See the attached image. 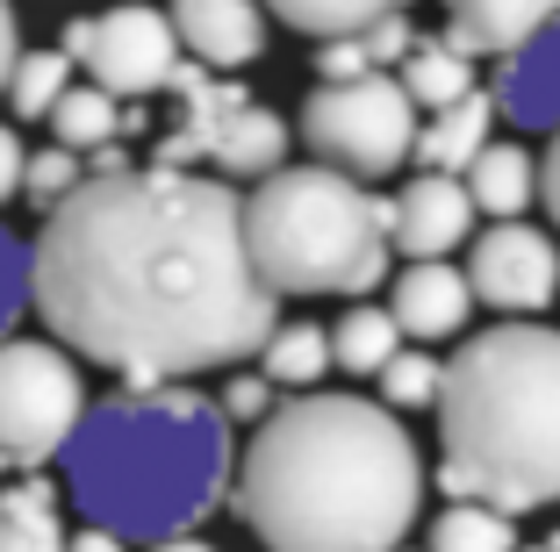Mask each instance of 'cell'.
Listing matches in <instances>:
<instances>
[{"label": "cell", "instance_id": "cell-1", "mask_svg": "<svg viewBox=\"0 0 560 552\" xmlns=\"http://www.w3.org/2000/svg\"><path fill=\"white\" fill-rule=\"evenodd\" d=\"M30 309L86 366L130 388L245 366L280 324L252 273L245 195L209 173H86L30 244Z\"/></svg>", "mask_w": 560, "mask_h": 552}, {"label": "cell", "instance_id": "cell-2", "mask_svg": "<svg viewBox=\"0 0 560 552\" xmlns=\"http://www.w3.org/2000/svg\"><path fill=\"white\" fill-rule=\"evenodd\" d=\"M231 503L266 552H396L424 509V453L396 409L310 388L259 416Z\"/></svg>", "mask_w": 560, "mask_h": 552}, {"label": "cell", "instance_id": "cell-3", "mask_svg": "<svg viewBox=\"0 0 560 552\" xmlns=\"http://www.w3.org/2000/svg\"><path fill=\"white\" fill-rule=\"evenodd\" d=\"M58 459H66V495L86 509V524L116 531L122 545L187 538L231 495L237 467L223 409L180 380L86 402Z\"/></svg>", "mask_w": 560, "mask_h": 552}, {"label": "cell", "instance_id": "cell-4", "mask_svg": "<svg viewBox=\"0 0 560 552\" xmlns=\"http://www.w3.org/2000/svg\"><path fill=\"white\" fill-rule=\"evenodd\" d=\"M439 488L503 517L560 503V330L489 324L439 366Z\"/></svg>", "mask_w": 560, "mask_h": 552}, {"label": "cell", "instance_id": "cell-5", "mask_svg": "<svg viewBox=\"0 0 560 552\" xmlns=\"http://www.w3.org/2000/svg\"><path fill=\"white\" fill-rule=\"evenodd\" d=\"M245 251L273 294H374L388 273V201L330 165H280L245 195Z\"/></svg>", "mask_w": 560, "mask_h": 552}, {"label": "cell", "instance_id": "cell-6", "mask_svg": "<svg viewBox=\"0 0 560 552\" xmlns=\"http://www.w3.org/2000/svg\"><path fill=\"white\" fill-rule=\"evenodd\" d=\"M173 94H180V122L159 137L151 165H165V173L215 165L223 179H266L288 165V122L259 108L237 80H209L201 66H180Z\"/></svg>", "mask_w": 560, "mask_h": 552}, {"label": "cell", "instance_id": "cell-7", "mask_svg": "<svg viewBox=\"0 0 560 552\" xmlns=\"http://www.w3.org/2000/svg\"><path fill=\"white\" fill-rule=\"evenodd\" d=\"M86 416L80 359L50 338H0V473H36Z\"/></svg>", "mask_w": 560, "mask_h": 552}, {"label": "cell", "instance_id": "cell-8", "mask_svg": "<svg viewBox=\"0 0 560 552\" xmlns=\"http://www.w3.org/2000/svg\"><path fill=\"white\" fill-rule=\"evenodd\" d=\"M302 144L316 151V165L346 179H388L417 144V108L388 72H360V80H338V86H316L302 101Z\"/></svg>", "mask_w": 560, "mask_h": 552}, {"label": "cell", "instance_id": "cell-9", "mask_svg": "<svg viewBox=\"0 0 560 552\" xmlns=\"http://www.w3.org/2000/svg\"><path fill=\"white\" fill-rule=\"evenodd\" d=\"M72 58V72H86V86L116 101H144L165 94L173 72L187 66L180 36L165 22V8H144V0H122V8H101V15H80L58 44Z\"/></svg>", "mask_w": 560, "mask_h": 552}, {"label": "cell", "instance_id": "cell-10", "mask_svg": "<svg viewBox=\"0 0 560 552\" xmlns=\"http://www.w3.org/2000/svg\"><path fill=\"white\" fill-rule=\"evenodd\" d=\"M467 294L489 302L495 316H539L553 309L560 294V244L546 230H532L525 215L517 223H489L467 251Z\"/></svg>", "mask_w": 560, "mask_h": 552}, {"label": "cell", "instance_id": "cell-11", "mask_svg": "<svg viewBox=\"0 0 560 552\" xmlns=\"http://www.w3.org/2000/svg\"><path fill=\"white\" fill-rule=\"evenodd\" d=\"M467 237H475V201L453 173H417L388 201V251H402V259H445Z\"/></svg>", "mask_w": 560, "mask_h": 552}, {"label": "cell", "instance_id": "cell-12", "mask_svg": "<svg viewBox=\"0 0 560 552\" xmlns=\"http://www.w3.org/2000/svg\"><path fill=\"white\" fill-rule=\"evenodd\" d=\"M180 50L201 72H237L266 50V8L259 0H173L165 8Z\"/></svg>", "mask_w": 560, "mask_h": 552}, {"label": "cell", "instance_id": "cell-13", "mask_svg": "<svg viewBox=\"0 0 560 552\" xmlns=\"http://www.w3.org/2000/svg\"><path fill=\"white\" fill-rule=\"evenodd\" d=\"M489 101L517 130H560V15L539 22L517 50H503V72H495Z\"/></svg>", "mask_w": 560, "mask_h": 552}, {"label": "cell", "instance_id": "cell-14", "mask_svg": "<svg viewBox=\"0 0 560 552\" xmlns=\"http://www.w3.org/2000/svg\"><path fill=\"white\" fill-rule=\"evenodd\" d=\"M388 316H396L402 344H445V338H460L467 316H475L467 273H460V266H445V259H410L396 273Z\"/></svg>", "mask_w": 560, "mask_h": 552}, {"label": "cell", "instance_id": "cell-15", "mask_svg": "<svg viewBox=\"0 0 560 552\" xmlns=\"http://www.w3.org/2000/svg\"><path fill=\"white\" fill-rule=\"evenodd\" d=\"M553 15H560V0H445V44H460L467 58H481V50L503 58Z\"/></svg>", "mask_w": 560, "mask_h": 552}, {"label": "cell", "instance_id": "cell-16", "mask_svg": "<svg viewBox=\"0 0 560 552\" xmlns=\"http://www.w3.org/2000/svg\"><path fill=\"white\" fill-rule=\"evenodd\" d=\"M467 201H475V215H495V223H517V215L539 201V158H532L525 144H481L475 165L460 173Z\"/></svg>", "mask_w": 560, "mask_h": 552}, {"label": "cell", "instance_id": "cell-17", "mask_svg": "<svg viewBox=\"0 0 560 552\" xmlns=\"http://www.w3.org/2000/svg\"><path fill=\"white\" fill-rule=\"evenodd\" d=\"M489 122H495V101L481 94V86L460 94L453 108H439L424 130H417V144H410L417 173H453V179H460L467 165H475V151L489 144Z\"/></svg>", "mask_w": 560, "mask_h": 552}, {"label": "cell", "instance_id": "cell-18", "mask_svg": "<svg viewBox=\"0 0 560 552\" xmlns=\"http://www.w3.org/2000/svg\"><path fill=\"white\" fill-rule=\"evenodd\" d=\"M50 137L66 151H101V144H116V137H130V130H144V108H122L116 94H101V86H86V80H72L66 94L50 101Z\"/></svg>", "mask_w": 560, "mask_h": 552}, {"label": "cell", "instance_id": "cell-19", "mask_svg": "<svg viewBox=\"0 0 560 552\" xmlns=\"http://www.w3.org/2000/svg\"><path fill=\"white\" fill-rule=\"evenodd\" d=\"M402 94H410V108H453L460 94H475V58H467L460 44H445V36H417L410 58H402Z\"/></svg>", "mask_w": 560, "mask_h": 552}, {"label": "cell", "instance_id": "cell-20", "mask_svg": "<svg viewBox=\"0 0 560 552\" xmlns=\"http://www.w3.org/2000/svg\"><path fill=\"white\" fill-rule=\"evenodd\" d=\"M0 552H66V517L50 481H15L0 488Z\"/></svg>", "mask_w": 560, "mask_h": 552}, {"label": "cell", "instance_id": "cell-21", "mask_svg": "<svg viewBox=\"0 0 560 552\" xmlns=\"http://www.w3.org/2000/svg\"><path fill=\"white\" fill-rule=\"evenodd\" d=\"M252 359H259V380H273V388H288V395H310L316 380L330 374V330H316V324H273Z\"/></svg>", "mask_w": 560, "mask_h": 552}, {"label": "cell", "instance_id": "cell-22", "mask_svg": "<svg viewBox=\"0 0 560 552\" xmlns=\"http://www.w3.org/2000/svg\"><path fill=\"white\" fill-rule=\"evenodd\" d=\"M396 352H402V330L374 302H360V309H346L330 324V366H346V374H381Z\"/></svg>", "mask_w": 560, "mask_h": 552}, {"label": "cell", "instance_id": "cell-23", "mask_svg": "<svg viewBox=\"0 0 560 552\" xmlns=\"http://www.w3.org/2000/svg\"><path fill=\"white\" fill-rule=\"evenodd\" d=\"M431 552H517V517L489 503H445L431 517Z\"/></svg>", "mask_w": 560, "mask_h": 552}, {"label": "cell", "instance_id": "cell-24", "mask_svg": "<svg viewBox=\"0 0 560 552\" xmlns=\"http://www.w3.org/2000/svg\"><path fill=\"white\" fill-rule=\"evenodd\" d=\"M410 0H266V15H280L302 36H360L366 22L402 15Z\"/></svg>", "mask_w": 560, "mask_h": 552}, {"label": "cell", "instance_id": "cell-25", "mask_svg": "<svg viewBox=\"0 0 560 552\" xmlns=\"http://www.w3.org/2000/svg\"><path fill=\"white\" fill-rule=\"evenodd\" d=\"M72 86V58L66 50H15V66H8V108L22 115V122H44L50 115V101Z\"/></svg>", "mask_w": 560, "mask_h": 552}, {"label": "cell", "instance_id": "cell-26", "mask_svg": "<svg viewBox=\"0 0 560 552\" xmlns=\"http://www.w3.org/2000/svg\"><path fill=\"white\" fill-rule=\"evenodd\" d=\"M374 380H381V409H431L439 402V359H431V344H402Z\"/></svg>", "mask_w": 560, "mask_h": 552}, {"label": "cell", "instance_id": "cell-27", "mask_svg": "<svg viewBox=\"0 0 560 552\" xmlns=\"http://www.w3.org/2000/svg\"><path fill=\"white\" fill-rule=\"evenodd\" d=\"M80 179H86V158H80V151H66V144L30 151V158H22V195H30V209H44V215L58 209Z\"/></svg>", "mask_w": 560, "mask_h": 552}, {"label": "cell", "instance_id": "cell-28", "mask_svg": "<svg viewBox=\"0 0 560 552\" xmlns=\"http://www.w3.org/2000/svg\"><path fill=\"white\" fill-rule=\"evenodd\" d=\"M22 309H30V244L0 223V338H15Z\"/></svg>", "mask_w": 560, "mask_h": 552}, {"label": "cell", "instance_id": "cell-29", "mask_svg": "<svg viewBox=\"0 0 560 552\" xmlns=\"http://www.w3.org/2000/svg\"><path fill=\"white\" fill-rule=\"evenodd\" d=\"M360 44H366V66H402L410 58V44H417V30H410V15H381V22H366L360 30Z\"/></svg>", "mask_w": 560, "mask_h": 552}, {"label": "cell", "instance_id": "cell-30", "mask_svg": "<svg viewBox=\"0 0 560 552\" xmlns=\"http://www.w3.org/2000/svg\"><path fill=\"white\" fill-rule=\"evenodd\" d=\"M223 423H259V416H273V380H259V374H237L231 388H223Z\"/></svg>", "mask_w": 560, "mask_h": 552}, {"label": "cell", "instance_id": "cell-31", "mask_svg": "<svg viewBox=\"0 0 560 552\" xmlns=\"http://www.w3.org/2000/svg\"><path fill=\"white\" fill-rule=\"evenodd\" d=\"M360 72H374V66H366V44H360V36H324V44H316V80H324V86L360 80Z\"/></svg>", "mask_w": 560, "mask_h": 552}, {"label": "cell", "instance_id": "cell-32", "mask_svg": "<svg viewBox=\"0 0 560 552\" xmlns=\"http://www.w3.org/2000/svg\"><path fill=\"white\" fill-rule=\"evenodd\" d=\"M22 158H30V151H22V137L0 122V201H15V195H22Z\"/></svg>", "mask_w": 560, "mask_h": 552}, {"label": "cell", "instance_id": "cell-33", "mask_svg": "<svg viewBox=\"0 0 560 552\" xmlns=\"http://www.w3.org/2000/svg\"><path fill=\"white\" fill-rule=\"evenodd\" d=\"M22 50V22H15V0H0V86H8V66Z\"/></svg>", "mask_w": 560, "mask_h": 552}, {"label": "cell", "instance_id": "cell-34", "mask_svg": "<svg viewBox=\"0 0 560 552\" xmlns=\"http://www.w3.org/2000/svg\"><path fill=\"white\" fill-rule=\"evenodd\" d=\"M539 195H546V215L560 223V130H553V144H546V165H539Z\"/></svg>", "mask_w": 560, "mask_h": 552}, {"label": "cell", "instance_id": "cell-35", "mask_svg": "<svg viewBox=\"0 0 560 552\" xmlns=\"http://www.w3.org/2000/svg\"><path fill=\"white\" fill-rule=\"evenodd\" d=\"M66 552H130V545H122L116 531H94V524H86V531H66Z\"/></svg>", "mask_w": 560, "mask_h": 552}, {"label": "cell", "instance_id": "cell-36", "mask_svg": "<svg viewBox=\"0 0 560 552\" xmlns=\"http://www.w3.org/2000/svg\"><path fill=\"white\" fill-rule=\"evenodd\" d=\"M144 552H215V545H209V538H195V531H187V538H159V545H144Z\"/></svg>", "mask_w": 560, "mask_h": 552}, {"label": "cell", "instance_id": "cell-37", "mask_svg": "<svg viewBox=\"0 0 560 552\" xmlns=\"http://www.w3.org/2000/svg\"><path fill=\"white\" fill-rule=\"evenodd\" d=\"M517 552H553V545H517Z\"/></svg>", "mask_w": 560, "mask_h": 552}, {"label": "cell", "instance_id": "cell-38", "mask_svg": "<svg viewBox=\"0 0 560 552\" xmlns=\"http://www.w3.org/2000/svg\"><path fill=\"white\" fill-rule=\"evenodd\" d=\"M396 552H402V545H396Z\"/></svg>", "mask_w": 560, "mask_h": 552}]
</instances>
